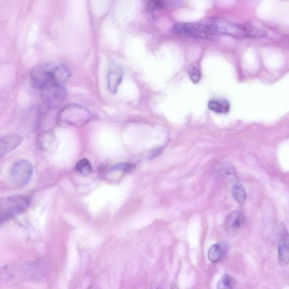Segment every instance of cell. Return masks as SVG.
<instances>
[{
	"label": "cell",
	"instance_id": "cell-1",
	"mask_svg": "<svg viewBox=\"0 0 289 289\" xmlns=\"http://www.w3.org/2000/svg\"><path fill=\"white\" fill-rule=\"evenodd\" d=\"M48 271V263L43 259L9 265L2 269L4 282L33 281L44 278Z\"/></svg>",
	"mask_w": 289,
	"mask_h": 289
},
{
	"label": "cell",
	"instance_id": "cell-2",
	"mask_svg": "<svg viewBox=\"0 0 289 289\" xmlns=\"http://www.w3.org/2000/svg\"><path fill=\"white\" fill-rule=\"evenodd\" d=\"M71 73L64 65L46 63L35 66L31 72L33 85L39 89L53 85H62L68 81Z\"/></svg>",
	"mask_w": 289,
	"mask_h": 289
},
{
	"label": "cell",
	"instance_id": "cell-3",
	"mask_svg": "<svg viewBox=\"0 0 289 289\" xmlns=\"http://www.w3.org/2000/svg\"><path fill=\"white\" fill-rule=\"evenodd\" d=\"M206 22L209 25L213 35H228L238 39L263 37L265 32L252 26L240 25L222 18H208Z\"/></svg>",
	"mask_w": 289,
	"mask_h": 289
},
{
	"label": "cell",
	"instance_id": "cell-4",
	"mask_svg": "<svg viewBox=\"0 0 289 289\" xmlns=\"http://www.w3.org/2000/svg\"><path fill=\"white\" fill-rule=\"evenodd\" d=\"M93 118L92 113L87 108L77 104H70L62 109L59 115V121L62 124L82 127L91 122Z\"/></svg>",
	"mask_w": 289,
	"mask_h": 289
},
{
	"label": "cell",
	"instance_id": "cell-5",
	"mask_svg": "<svg viewBox=\"0 0 289 289\" xmlns=\"http://www.w3.org/2000/svg\"><path fill=\"white\" fill-rule=\"evenodd\" d=\"M29 198L16 196L3 198L0 204L2 222H6L21 214L29 206Z\"/></svg>",
	"mask_w": 289,
	"mask_h": 289
},
{
	"label": "cell",
	"instance_id": "cell-6",
	"mask_svg": "<svg viewBox=\"0 0 289 289\" xmlns=\"http://www.w3.org/2000/svg\"><path fill=\"white\" fill-rule=\"evenodd\" d=\"M45 105L50 109L59 108L67 98V91L62 85H53L40 89Z\"/></svg>",
	"mask_w": 289,
	"mask_h": 289
},
{
	"label": "cell",
	"instance_id": "cell-7",
	"mask_svg": "<svg viewBox=\"0 0 289 289\" xmlns=\"http://www.w3.org/2000/svg\"><path fill=\"white\" fill-rule=\"evenodd\" d=\"M32 172L31 163L26 160H20L12 165L9 171V178L15 186L23 187L30 181Z\"/></svg>",
	"mask_w": 289,
	"mask_h": 289
},
{
	"label": "cell",
	"instance_id": "cell-8",
	"mask_svg": "<svg viewBox=\"0 0 289 289\" xmlns=\"http://www.w3.org/2000/svg\"><path fill=\"white\" fill-rule=\"evenodd\" d=\"M174 31L183 37L210 39L202 22L178 23L174 27Z\"/></svg>",
	"mask_w": 289,
	"mask_h": 289
},
{
	"label": "cell",
	"instance_id": "cell-9",
	"mask_svg": "<svg viewBox=\"0 0 289 289\" xmlns=\"http://www.w3.org/2000/svg\"><path fill=\"white\" fill-rule=\"evenodd\" d=\"M278 258L282 266L285 267L289 264V234L284 228L279 232Z\"/></svg>",
	"mask_w": 289,
	"mask_h": 289
},
{
	"label": "cell",
	"instance_id": "cell-10",
	"mask_svg": "<svg viewBox=\"0 0 289 289\" xmlns=\"http://www.w3.org/2000/svg\"><path fill=\"white\" fill-rule=\"evenodd\" d=\"M123 72L121 66L112 64L108 70L107 76V87L112 94H116L122 82Z\"/></svg>",
	"mask_w": 289,
	"mask_h": 289
},
{
	"label": "cell",
	"instance_id": "cell-11",
	"mask_svg": "<svg viewBox=\"0 0 289 289\" xmlns=\"http://www.w3.org/2000/svg\"><path fill=\"white\" fill-rule=\"evenodd\" d=\"M22 137L19 135L13 134L2 137L0 140V155L3 157L15 149L20 145Z\"/></svg>",
	"mask_w": 289,
	"mask_h": 289
},
{
	"label": "cell",
	"instance_id": "cell-12",
	"mask_svg": "<svg viewBox=\"0 0 289 289\" xmlns=\"http://www.w3.org/2000/svg\"><path fill=\"white\" fill-rule=\"evenodd\" d=\"M228 246L222 243L213 245L208 250V258L212 263H219L228 253Z\"/></svg>",
	"mask_w": 289,
	"mask_h": 289
},
{
	"label": "cell",
	"instance_id": "cell-13",
	"mask_svg": "<svg viewBox=\"0 0 289 289\" xmlns=\"http://www.w3.org/2000/svg\"><path fill=\"white\" fill-rule=\"evenodd\" d=\"M245 217L243 213L240 211H234L226 218L225 228L227 230L234 232L241 228L244 225Z\"/></svg>",
	"mask_w": 289,
	"mask_h": 289
},
{
	"label": "cell",
	"instance_id": "cell-14",
	"mask_svg": "<svg viewBox=\"0 0 289 289\" xmlns=\"http://www.w3.org/2000/svg\"><path fill=\"white\" fill-rule=\"evenodd\" d=\"M210 110L217 113H226L230 110V104L224 99H212L208 103Z\"/></svg>",
	"mask_w": 289,
	"mask_h": 289
},
{
	"label": "cell",
	"instance_id": "cell-15",
	"mask_svg": "<svg viewBox=\"0 0 289 289\" xmlns=\"http://www.w3.org/2000/svg\"><path fill=\"white\" fill-rule=\"evenodd\" d=\"M217 289H239V286L236 279L226 274L218 282Z\"/></svg>",
	"mask_w": 289,
	"mask_h": 289
},
{
	"label": "cell",
	"instance_id": "cell-16",
	"mask_svg": "<svg viewBox=\"0 0 289 289\" xmlns=\"http://www.w3.org/2000/svg\"><path fill=\"white\" fill-rule=\"evenodd\" d=\"M232 195L239 204H243L246 199L245 189L240 184H236L232 188Z\"/></svg>",
	"mask_w": 289,
	"mask_h": 289
},
{
	"label": "cell",
	"instance_id": "cell-17",
	"mask_svg": "<svg viewBox=\"0 0 289 289\" xmlns=\"http://www.w3.org/2000/svg\"><path fill=\"white\" fill-rule=\"evenodd\" d=\"M39 139V144L42 148L48 150L50 147L54 145L55 140L54 137L50 132H45L40 135Z\"/></svg>",
	"mask_w": 289,
	"mask_h": 289
},
{
	"label": "cell",
	"instance_id": "cell-18",
	"mask_svg": "<svg viewBox=\"0 0 289 289\" xmlns=\"http://www.w3.org/2000/svg\"><path fill=\"white\" fill-rule=\"evenodd\" d=\"M76 170L79 173L85 175L91 174L92 172V167L91 163L87 159L80 160L76 164Z\"/></svg>",
	"mask_w": 289,
	"mask_h": 289
},
{
	"label": "cell",
	"instance_id": "cell-19",
	"mask_svg": "<svg viewBox=\"0 0 289 289\" xmlns=\"http://www.w3.org/2000/svg\"><path fill=\"white\" fill-rule=\"evenodd\" d=\"M167 6L168 4L166 2L153 0V1H150L147 3L146 9L147 11H158L162 10Z\"/></svg>",
	"mask_w": 289,
	"mask_h": 289
},
{
	"label": "cell",
	"instance_id": "cell-20",
	"mask_svg": "<svg viewBox=\"0 0 289 289\" xmlns=\"http://www.w3.org/2000/svg\"><path fill=\"white\" fill-rule=\"evenodd\" d=\"M188 74L192 82L194 84H197L200 81L201 73L195 66H191L188 69Z\"/></svg>",
	"mask_w": 289,
	"mask_h": 289
},
{
	"label": "cell",
	"instance_id": "cell-21",
	"mask_svg": "<svg viewBox=\"0 0 289 289\" xmlns=\"http://www.w3.org/2000/svg\"><path fill=\"white\" fill-rule=\"evenodd\" d=\"M135 165L129 163H122L117 164L113 166L111 169V171H122V172H130L132 170L134 169Z\"/></svg>",
	"mask_w": 289,
	"mask_h": 289
},
{
	"label": "cell",
	"instance_id": "cell-22",
	"mask_svg": "<svg viewBox=\"0 0 289 289\" xmlns=\"http://www.w3.org/2000/svg\"><path fill=\"white\" fill-rule=\"evenodd\" d=\"M150 289H163V288L160 283H155L151 286Z\"/></svg>",
	"mask_w": 289,
	"mask_h": 289
},
{
	"label": "cell",
	"instance_id": "cell-23",
	"mask_svg": "<svg viewBox=\"0 0 289 289\" xmlns=\"http://www.w3.org/2000/svg\"><path fill=\"white\" fill-rule=\"evenodd\" d=\"M170 289H179V287L176 285V284H172L171 286H170Z\"/></svg>",
	"mask_w": 289,
	"mask_h": 289
},
{
	"label": "cell",
	"instance_id": "cell-24",
	"mask_svg": "<svg viewBox=\"0 0 289 289\" xmlns=\"http://www.w3.org/2000/svg\"><path fill=\"white\" fill-rule=\"evenodd\" d=\"M88 289H101V288L96 286H92L91 287H89Z\"/></svg>",
	"mask_w": 289,
	"mask_h": 289
}]
</instances>
